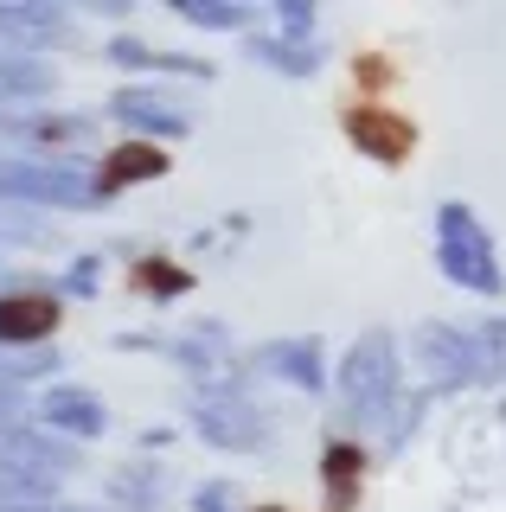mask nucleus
Here are the masks:
<instances>
[{
    "instance_id": "obj_1",
    "label": "nucleus",
    "mask_w": 506,
    "mask_h": 512,
    "mask_svg": "<svg viewBox=\"0 0 506 512\" xmlns=\"http://www.w3.org/2000/svg\"><path fill=\"white\" fill-rule=\"evenodd\" d=\"M0 199L77 212V205L97 199V173H84L77 160H13V154H0Z\"/></svg>"
},
{
    "instance_id": "obj_2",
    "label": "nucleus",
    "mask_w": 506,
    "mask_h": 512,
    "mask_svg": "<svg viewBox=\"0 0 506 512\" xmlns=\"http://www.w3.org/2000/svg\"><path fill=\"white\" fill-rule=\"evenodd\" d=\"M346 404H353L359 423H378L391 404V391H398V346L385 340V333H366L353 352H346Z\"/></svg>"
},
{
    "instance_id": "obj_3",
    "label": "nucleus",
    "mask_w": 506,
    "mask_h": 512,
    "mask_svg": "<svg viewBox=\"0 0 506 512\" xmlns=\"http://www.w3.org/2000/svg\"><path fill=\"white\" fill-rule=\"evenodd\" d=\"M442 256H449V276L468 282V288H500L494 263H487V244L481 231H474V218L462 205H449V218H442Z\"/></svg>"
},
{
    "instance_id": "obj_4",
    "label": "nucleus",
    "mask_w": 506,
    "mask_h": 512,
    "mask_svg": "<svg viewBox=\"0 0 506 512\" xmlns=\"http://www.w3.org/2000/svg\"><path fill=\"white\" fill-rule=\"evenodd\" d=\"M417 352H430V365L442 378H481L487 372V352L462 340V333H449V327H423L417 333Z\"/></svg>"
},
{
    "instance_id": "obj_5",
    "label": "nucleus",
    "mask_w": 506,
    "mask_h": 512,
    "mask_svg": "<svg viewBox=\"0 0 506 512\" xmlns=\"http://www.w3.org/2000/svg\"><path fill=\"white\" fill-rule=\"evenodd\" d=\"M65 32H71V20L52 7H0V39H13V45H52Z\"/></svg>"
},
{
    "instance_id": "obj_6",
    "label": "nucleus",
    "mask_w": 506,
    "mask_h": 512,
    "mask_svg": "<svg viewBox=\"0 0 506 512\" xmlns=\"http://www.w3.org/2000/svg\"><path fill=\"white\" fill-rule=\"evenodd\" d=\"M199 436H212V442H225V448H257L263 442V423L250 410H237V404H205L199 410Z\"/></svg>"
},
{
    "instance_id": "obj_7",
    "label": "nucleus",
    "mask_w": 506,
    "mask_h": 512,
    "mask_svg": "<svg viewBox=\"0 0 506 512\" xmlns=\"http://www.w3.org/2000/svg\"><path fill=\"white\" fill-rule=\"evenodd\" d=\"M52 301H33V295H13L0 301V340H39V333H52Z\"/></svg>"
},
{
    "instance_id": "obj_8",
    "label": "nucleus",
    "mask_w": 506,
    "mask_h": 512,
    "mask_svg": "<svg viewBox=\"0 0 506 512\" xmlns=\"http://www.w3.org/2000/svg\"><path fill=\"white\" fill-rule=\"evenodd\" d=\"M45 423H58V429H77V436H90V429H103V410L90 404L84 391H58V397H45Z\"/></svg>"
},
{
    "instance_id": "obj_9",
    "label": "nucleus",
    "mask_w": 506,
    "mask_h": 512,
    "mask_svg": "<svg viewBox=\"0 0 506 512\" xmlns=\"http://www.w3.org/2000/svg\"><path fill=\"white\" fill-rule=\"evenodd\" d=\"M45 90H52V71H45V64L0 58V103H7V96H45Z\"/></svg>"
},
{
    "instance_id": "obj_10",
    "label": "nucleus",
    "mask_w": 506,
    "mask_h": 512,
    "mask_svg": "<svg viewBox=\"0 0 506 512\" xmlns=\"http://www.w3.org/2000/svg\"><path fill=\"white\" fill-rule=\"evenodd\" d=\"M0 237H7V244H52V224H45V218H20V212H0Z\"/></svg>"
},
{
    "instance_id": "obj_11",
    "label": "nucleus",
    "mask_w": 506,
    "mask_h": 512,
    "mask_svg": "<svg viewBox=\"0 0 506 512\" xmlns=\"http://www.w3.org/2000/svg\"><path fill=\"white\" fill-rule=\"evenodd\" d=\"M270 359H282L289 378H314V346H270Z\"/></svg>"
}]
</instances>
